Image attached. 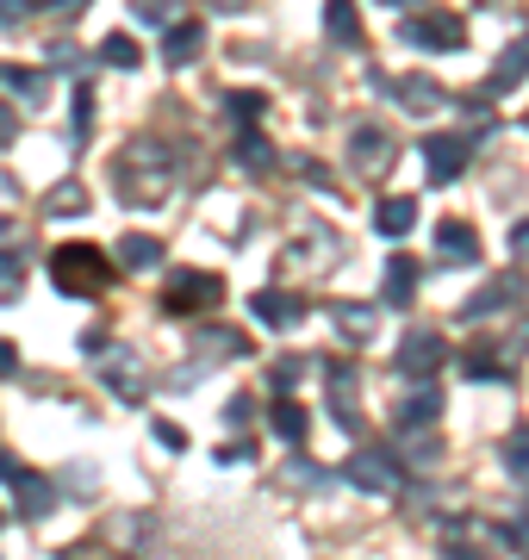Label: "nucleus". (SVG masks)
Returning <instances> with one entry per match:
<instances>
[{"instance_id":"f257e3e1","label":"nucleus","mask_w":529,"mask_h":560,"mask_svg":"<svg viewBox=\"0 0 529 560\" xmlns=\"http://www.w3.org/2000/svg\"><path fill=\"white\" fill-rule=\"evenodd\" d=\"M113 187H119L125 206L168 200V150L156 138H131V150L113 162Z\"/></svg>"},{"instance_id":"f03ea898","label":"nucleus","mask_w":529,"mask_h":560,"mask_svg":"<svg viewBox=\"0 0 529 560\" xmlns=\"http://www.w3.org/2000/svg\"><path fill=\"white\" fill-rule=\"evenodd\" d=\"M50 280H57V293H69V300H94V293H106V280H113V261L94 243H62L57 256H50Z\"/></svg>"},{"instance_id":"7ed1b4c3","label":"nucleus","mask_w":529,"mask_h":560,"mask_svg":"<svg viewBox=\"0 0 529 560\" xmlns=\"http://www.w3.org/2000/svg\"><path fill=\"white\" fill-rule=\"evenodd\" d=\"M87 361H94V374L106 381V393H119V399H143V355L131 349V342L87 337Z\"/></svg>"},{"instance_id":"20e7f679","label":"nucleus","mask_w":529,"mask_h":560,"mask_svg":"<svg viewBox=\"0 0 529 560\" xmlns=\"http://www.w3.org/2000/svg\"><path fill=\"white\" fill-rule=\"evenodd\" d=\"M399 44H418V50H468V25H461V13H411V20H399Z\"/></svg>"},{"instance_id":"39448f33","label":"nucleus","mask_w":529,"mask_h":560,"mask_svg":"<svg viewBox=\"0 0 529 560\" xmlns=\"http://www.w3.org/2000/svg\"><path fill=\"white\" fill-rule=\"evenodd\" d=\"M219 300H224L219 275H205V268H175V275H168V293H163L168 312H212Z\"/></svg>"},{"instance_id":"423d86ee","label":"nucleus","mask_w":529,"mask_h":560,"mask_svg":"<svg viewBox=\"0 0 529 560\" xmlns=\"http://www.w3.org/2000/svg\"><path fill=\"white\" fill-rule=\"evenodd\" d=\"M443 355H448V342L436 337V330H411V337L392 349V374H399V381H418V386H424L430 374L443 368Z\"/></svg>"},{"instance_id":"0eeeda50","label":"nucleus","mask_w":529,"mask_h":560,"mask_svg":"<svg viewBox=\"0 0 529 560\" xmlns=\"http://www.w3.org/2000/svg\"><path fill=\"white\" fill-rule=\"evenodd\" d=\"M343 480L362 486V492H399V486H405V467H399L387 448H355V455L343 460Z\"/></svg>"},{"instance_id":"6e6552de","label":"nucleus","mask_w":529,"mask_h":560,"mask_svg":"<svg viewBox=\"0 0 529 560\" xmlns=\"http://www.w3.org/2000/svg\"><path fill=\"white\" fill-rule=\"evenodd\" d=\"M473 150H480V143H473L468 131H436V138H424V168H430V180H455V175L473 162Z\"/></svg>"},{"instance_id":"1a4fd4ad","label":"nucleus","mask_w":529,"mask_h":560,"mask_svg":"<svg viewBox=\"0 0 529 560\" xmlns=\"http://www.w3.org/2000/svg\"><path fill=\"white\" fill-rule=\"evenodd\" d=\"M392 156H399V143H392L380 125H355V131H349V162H355L362 175H387Z\"/></svg>"},{"instance_id":"9d476101","label":"nucleus","mask_w":529,"mask_h":560,"mask_svg":"<svg viewBox=\"0 0 529 560\" xmlns=\"http://www.w3.org/2000/svg\"><path fill=\"white\" fill-rule=\"evenodd\" d=\"M517 300H524V275H492L486 287H480V293H473V300L461 305V318L480 324L486 312H505V305H517Z\"/></svg>"},{"instance_id":"9b49d317","label":"nucleus","mask_w":529,"mask_h":560,"mask_svg":"<svg viewBox=\"0 0 529 560\" xmlns=\"http://www.w3.org/2000/svg\"><path fill=\"white\" fill-rule=\"evenodd\" d=\"M436 256H443L448 268H473V261H480L473 224H461V219H443V224H436Z\"/></svg>"},{"instance_id":"f8f14e48","label":"nucleus","mask_w":529,"mask_h":560,"mask_svg":"<svg viewBox=\"0 0 529 560\" xmlns=\"http://www.w3.org/2000/svg\"><path fill=\"white\" fill-rule=\"evenodd\" d=\"M524 75H529V38H510L505 57L492 62V75H486V88H480V94H492V101H498V94H510Z\"/></svg>"},{"instance_id":"ddd939ff","label":"nucleus","mask_w":529,"mask_h":560,"mask_svg":"<svg viewBox=\"0 0 529 560\" xmlns=\"http://www.w3.org/2000/svg\"><path fill=\"white\" fill-rule=\"evenodd\" d=\"M436 418H443V393L436 386H411V399L392 405V430H424Z\"/></svg>"},{"instance_id":"4468645a","label":"nucleus","mask_w":529,"mask_h":560,"mask_svg":"<svg viewBox=\"0 0 529 560\" xmlns=\"http://www.w3.org/2000/svg\"><path fill=\"white\" fill-rule=\"evenodd\" d=\"M249 312H256L262 324H274V330H293V324L306 318V300H293V293H274V287H268V293H249Z\"/></svg>"},{"instance_id":"2eb2a0df","label":"nucleus","mask_w":529,"mask_h":560,"mask_svg":"<svg viewBox=\"0 0 529 560\" xmlns=\"http://www.w3.org/2000/svg\"><path fill=\"white\" fill-rule=\"evenodd\" d=\"M200 44H205V25L200 20H175V25H168V38H163V62H168V69H187V62L200 57Z\"/></svg>"},{"instance_id":"dca6fc26","label":"nucleus","mask_w":529,"mask_h":560,"mask_svg":"<svg viewBox=\"0 0 529 560\" xmlns=\"http://www.w3.org/2000/svg\"><path fill=\"white\" fill-rule=\"evenodd\" d=\"M330 324H337L349 342H374V330H380V312H374V305H355V300H337V305H330Z\"/></svg>"},{"instance_id":"f3484780","label":"nucleus","mask_w":529,"mask_h":560,"mask_svg":"<svg viewBox=\"0 0 529 560\" xmlns=\"http://www.w3.org/2000/svg\"><path fill=\"white\" fill-rule=\"evenodd\" d=\"M13 492H20V517L25 523H38L50 504H57V480H44V474H25L20 467V480H13Z\"/></svg>"},{"instance_id":"a211bd4d","label":"nucleus","mask_w":529,"mask_h":560,"mask_svg":"<svg viewBox=\"0 0 529 560\" xmlns=\"http://www.w3.org/2000/svg\"><path fill=\"white\" fill-rule=\"evenodd\" d=\"M325 32L343 50H362V13H355V0H330L325 7Z\"/></svg>"},{"instance_id":"6ab92c4d","label":"nucleus","mask_w":529,"mask_h":560,"mask_svg":"<svg viewBox=\"0 0 529 560\" xmlns=\"http://www.w3.org/2000/svg\"><path fill=\"white\" fill-rule=\"evenodd\" d=\"M374 224H380V237H405L411 224H418V200H411V194L380 200V206H374Z\"/></svg>"},{"instance_id":"aec40b11","label":"nucleus","mask_w":529,"mask_h":560,"mask_svg":"<svg viewBox=\"0 0 529 560\" xmlns=\"http://www.w3.org/2000/svg\"><path fill=\"white\" fill-rule=\"evenodd\" d=\"M163 237H143V231H131V237H119V268H163Z\"/></svg>"},{"instance_id":"412c9836","label":"nucleus","mask_w":529,"mask_h":560,"mask_svg":"<svg viewBox=\"0 0 529 560\" xmlns=\"http://www.w3.org/2000/svg\"><path fill=\"white\" fill-rule=\"evenodd\" d=\"M387 88H399L405 113H436V106H443V88L430 75H399V81H387Z\"/></svg>"},{"instance_id":"4be33fe9","label":"nucleus","mask_w":529,"mask_h":560,"mask_svg":"<svg viewBox=\"0 0 529 560\" xmlns=\"http://www.w3.org/2000/svg\"><path fill=\"white\" fill-rule=\"evenodd\" d=\"M0 88H13L20 101H44V94H50V69H20V62H0Z\"/></svg>"},{"instance_id":"5701e85b","label":"nucleus","mask_w":529,"mask_h":560,"mask_svg":"<svg viewBox=\"0 0 529 560\" xmlns=\"http://www.w3.org/2000/svg\"><path fill=\"white\" fill-rule=\"evenodd\" d=\"M237 162H244L249 175H268V168H274V143L262 138V131H256V125H244V131H237Z\"/></svg>"},{"instance_id":"b1692460","label":"nucleus","mask_w":529,"mask_h":560,"mask_svg":"<svg viewBox=\"0 0 529 560\" xmlns=\"http://www.w3.org/2000/svg\"><path fill=\"white\" fill-rule=\"evenodd\" d=\"M387 305H411L418 300V261L411 256H392L387 261V293H380Z\"/></svg>"},{"instance_id":"393cba45","label":"nucleus","mask_w":529,"mask_h":560,"mask_svg":"<svg viewBox=\"0 0 529 560\" xmlns=\"http://www.w3.org/2000/svg\"><path fill=\"white\" fill-rule=\"evenodd\" d=\"M480 536H486V523H448L443 529V555L448 560H486V548H473Z\"/></svg>"},{"instance_id":"a878e982","label":"nucleus","mask_w":529,"mask_h":560,"mask_svg":"<svg viewBox=\"0 0 529 560\" xmlns=\"http://www.w3.org/2000/svg\"><path fill=\"white\" fill-rule=\"evenodd\" d=\"M268 423H274V436H281V442H293V448H299V442H306V430H311V418H306V411H299L293 399H281V405H274V411H268Z\"/></svg>"},{"instance_id":"bb28decb","label":"nucleus","mask_w":529,"mask_h":560,"mask_svg":"<svg viewBox=\"0 0 529 560\" xmlns=\"http://www.w3.org/2000/svg\"><path fill=\"white\" fill-rule=\"evenodd\" d=\"M44 212H50V219H75V212H87L82 180H57V187H50V200H44Z\"/></svg>"},{"instance_id":"cd10ccee","label":"nucleus","mask_w":529,"mask_h":560,"mask_svg":"<svg viewBox=\"0 0 529 560\" xmlns=\"http://www.w3.org/2000/svg\"><path fill=\"white\" fill-rule=\"evenodd\" d=\"M138 57H143V50L125 38V32H106V38H101V62H113V69H138Z\"/></svg>"},{"instance_id":"c85d7f7f","label":"nucleus","mask_w":529,"mask_h":560,"mask_svg":"<svg viewBox=\"0 0 529 560\" xmlns=\"http://www.w3.org/2000/svg\"><path fill=\"white\" fill-rule=\"evenodd\" d=\"M505 467L517 480H529V430H510L505 436Z\"/></svg>"},{"instance_id":"c756f323","label":"nucleus","mask_w":529,"mask_h":560,"mask_svg":"<svg viewBox=\"0 0 529 560\" xmlns=\"http://www.w3.org/2000/svg\"><path fill=\"white\" fill-rule=\"evenodd\" d=\"M20 287H25V268L13 249H0V300H20Z\"/></svg>"},{"instance_id":"7c9ffc66","label":"nucleus","mask_w":529,"mask_h":560,"mask_svg":"<svg viewBox=\"0 0 529 560\" xmlns=\"http://www.w3.org/2000/svg\"><path fill=\"white\" fill-rule=\"evenodd\" d=\"M87 131H94V81L75 88V143H87Z\"/></svg>"},{"instance_id":"2f4dec72","label":"nucleus","mask_w":529,"mask_h":560,"mask_svg":"<svg viewBox=\"0 0 529 560\" xmlns=\"http://www.w3.org/2000/svg\"><path fill=\"white\" fill-rule=\"evenodd\" d=\"M461 368H468V381H505V361L498 355H468Z\"/></svg>"},{"instance_id":"473e14b6","label":"nucleus","mask_w":529,"mask_h":560,"mask_svg":"<svg viewBox=\"0 0 529 560\" xmlns=\"http://www.w3.org/2000/svg\"><path fill=\"white\" fill-rule=\"evenodd\" d=\"M32 7H38L44 20H82L87 13V0H32Z\"/></svg>"},{"instance_id":"72a5a7b5","label":"nucleus","mask_w":529,"mask_h":560,"mask_svg":"<svg viewBox=\"0 0 529 560\" xmlns=\"http://www.w3.org/2000/svg\"><path fill=\"white\" fill-rule=\"evenodd\" d=\"M231 119L256 125V119H262V94H249V88H244V94H231Z\"/></svg>"},{"instance_id":"f704fd0d","label":"nucleus","mask_w":529,"mask_h":560,"mask_svg":"<svg viewBox=\"0 0 529 560\" xmlns=\"http://www.w3.org/2000/svg\"><path fill=\"white\" fill-rule=\"evenodd\" d=\"M299 374H306V361H299V355H281L268 381H274V393H281V386H299Z\"/></svg>"},{"instance_id":"c9c22d12","label":"nucleus","mask_w":529,"mask_h":560,"mask_svg":"<svg viewBox=\"0 0 529 560\" xmlns=\"http://www.w3.org/2000/svg\"><path fill=\"white\" fill-rule=\"evenodd\" d=\"M131 13H138L143 25H163V13H168V0H131Z\"/></svg>"},{"instance_id":"e433bc0d","label":"nucleus","mask_w":529,"mask_h":560,"mask_svg":"<svg viewBox=\"0 0 529 560\" xmlns=\"http://www.w3.org/2000/svg\"><path fill=\"white\" fill-rule=\"evenodd\" d=\"M13 138H20V113H13V106L0 101V150H7Z\"/></svg>"},{"instance_id":"4c0bfd02","label":"nucleus","mask_w":529,"mask_h":560,"mask_svg":"<svg viewBox=\"0 0 529 560\" xmlns=\"http://www.w3.org/2000/svg\"><path fill=\"white\" fill-rule=\"evenodd\" d=\"M25 7H32V0H0V25H20Z\"/></svg>"},{"instance_id":"58836bf2","label":"nucleus","mask_w":529,"mask_h":560,"mask_svg":"<svg viewBox=\"0 0 529 560\" xmlns=\"http://www.w3.org/2000/svg\"><path fill=\"white\" fill-rule=\"evenodd\" d=\"M156 442H163V448H187V436L175 430V423H156Z\"/></svg>"},{"instance_id":"ea45409f","label":"nucleus","mask_w":529,"mask_h":560,"mask_svg":"<svg viewBox=\"0 0 529 560\" xmlns=\"http://www.w3.org/2000/svg\"><path fill=\"white\" fill-rule=\"evenodd\" d=\"M13 368H20V349H13V342L0 337V374H13Z\"/></svg>"},{"instance_id":"a19ab883","label":"nucleus","mask_w":529,"mask_h":560,"mask_svg":"<svg viewBox=\"0 0 529 560\" xmlns=\"http://www.w3.org/2000/svg\"><path fill=\"white\" fill-rule=\"evenodd\" d=\"M510 249H517V256H524V261H529V219H524V224H517V231H510Z\"/></svg>"},{"instance_id":"79ce46f5","label":"nucleus","mask_w":529,"mask_h":560,"mask_svg":"<svg viewBox=\"0 0 529 560\" xmlns=\"http://www.w3.org/2000/svg\"><path fill=\"white\" fill-rule=\"evenodd\" d=\"M13 237H20V224H13L7 212H0V249H13Z\"/></svg>"},{"instance_id":"37998d69","label":"nucleus","mask_w":529,"mask_h":560,"mask_svg":"<svg viewBox=\"0 0 529 560\" xmlns=\"http://www.w3.org/2000/svg\"><path fill=\"white\" fill-rule=\"evenodd\" d=\"M380 7H387V13H405V20H411V13H418L424 0H380Z\"/></svg>"},{"instance_id":"c03bdc74","label":"nucleus","mask_w":529,"mask_h":560,"mask_svg":"<svg viewBox=\"0 0 529 560\" xmlns=\"http://www.w3.org/2000/svg\"><path fill=\"white\" fill-rule=\"evenodd\" d=\"M0 480H20V460L7 455V448H0Z\"/></svg>"},{"instance_id":"a18cd8bd","label":"nucleus","mask_w":529,"mask_h":560,"mask_svg":"<svg viewBox=\"0 0 529 560\" xmlns=\"http://www.w3.org/2000/svg\"><path fill=\"white\" fill-rule=\"evenodd\" d=\"M524 125H529V119H524Z\"/></svg>"}]
</instances>
